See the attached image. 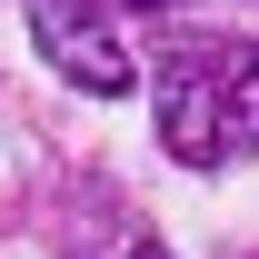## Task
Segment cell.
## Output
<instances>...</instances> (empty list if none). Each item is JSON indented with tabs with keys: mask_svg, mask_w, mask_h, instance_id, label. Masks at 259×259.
Listing matches in <instances>:
<instances>
[{
	"mask_svg": "<svg viewBox=\"0 0 259 259\" xmlns=\"http://www.w3.org/2000/svg\"><path fill=\"white\" fill-rule=\"evenodd\" d=\"M160 140L190 169L259 150V50L249 40H180L160 60Z\"/></svg>",
	"mask_w": 259,
	"mask_h": 259,
	"instance_id": "1",
	"label": "cell"
},
{
	"mask_svg": "<svg viewBox=\"0 0 259 259\" xmlns=\"http://www.w3.org/2000/svg\"><path fill=\"white\" fill-rule=\"evenodd\" d=\"M30 40H40V60L60 70L70 90H90V100L140 90V70H130L120 30L100 20V0H30Z\"/></svg>",
	"mask_w": 259,
	"mask_h": 259,
	"instance_id": "2",
	"label": "cell"
},
{
	"mask_svg": "<svg viewBox=\"0 0 259 259\" xmlns=\"http://www.w3.org/2000/svg\"><path fill=\"white\" fill-rule=\"evenodd\" d=\"M100 259H169L160 239H130V249H100Z\"/></svg>",
	"mask_w": 259,
	"mask_h": 259,
	"instance_id": "3",
	"label": "cell"
},
{
	"mask_svg": "<svg viewBox=\"0 0 259 259\" xmlns=\"http://www.w3.org/2000/svg\"><path fill=\"white\" fill-rule=\"evenodd\" d=\"M130 10H169V0H130Z\"/></svg>",
	"mask_w": 259,
	"mask_h": 259,
	"instance_id": "4",
	"label": "cell"
}]
</instances>
